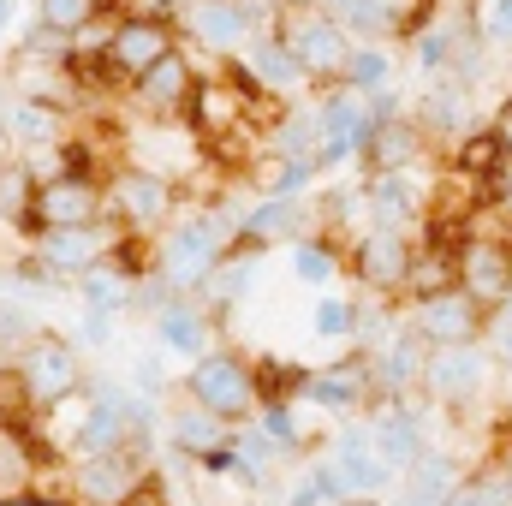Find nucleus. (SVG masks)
Instances as JSON below:
<instances>
[{
	"instance_id": "nucleus-6",
	"label": "nucleus",
	"mask_w": 512,
	"mask_h": 506,
	"mask_svg": "<svg viewBox=\"0 0 512 506\" xmlns=\"http://www.w3.org/2000/svg\"><path fill=\"white\" fill-rule=\"evenodd\" d=\"M197 84H203L197 60H191L185 48H173V54H167V60H155L143 78H131V96H137V108H143L149 120H185V114H191Z\"/></svg>"
},
{
	"instance_id": "nucleus-50",
	"label": "nucleus",
	"mask_w": 512,
	"mask_h": 506,
	"mask_svg": "<svg viewBox=\"0 0 512 506\" xmlns=\"http://www.w3.org/2000/svg\"><path fill=\"white\" fill-rule=\"evenodd\" d=\"M507 310H512V298H507Z\"/></svg>"
},
{
	"instance_id": "nucleus-45",
	"label": "nucleus",
	"mask_w": 512,
	"mask_h": 506,
	"mask_svg": "<svg viewBox=\"0 0 512 506\" xmlns=\"http://www.w3.org/2000/svg\"><path fill=\"white\" fill-rule=\"evenodd\" d=\"M6 30H12V0H0V42H6Z\"/></svg>"
},
{
	"instance_id": "nucleus-11",
	"label": "nucleus",
	"mask_w": 512,
	"mask_h": 506,
	"mask_svg": "<svg viewBox=\"0 0 512 506\" xmlns=\"http://www.w3.org/2000/svg\"><path fill=\"white\" fill-rule=\"evenodd\" d=\"M358 155H364L370 173H411V167L429 155V137H423V126H417L411 114H393V120H370Z\"/></svg>"
},
{
	"instance_id": "nucleus-19",
	"label": "nucleus",
	"mask_w": 512,
	"mask_h": 506,
	"mask_svg": "<svg viewBox=\"0 0 512 506\" xmlns=\"http://www.w3.org/2000/svg\"><path fill=\"white\" fill-rule=\"evenodd\" d=\"M0 126H6L12 143H24V149H54L60 131H66V114H60L54 102H42V96H18V102L0 114Z\"/></svg>"
},
{
	"instance_id": "nucleus-5",
	"label": "nucleus",
	"mask_w": 512,
	"mask_h": 506,
	"mask_svg": "<svg viewBox=\"0 0 512 506\" xmlns=\"http://www.w3.org/2000/svg\"><path fill=\"white\" fill-rule=\"evenodd\" d=\"M453 280L477 310H507L512 298V245L507 239H465L453 251Z\"/></svg>"
},
{
	"instance_id": "nucleus-34",
	"label": "nucleus",
	"mask_w": 512,
	"mask_h": 506,
	"mask_svg": "<svg viewBox=\"0 0 512 506\" xmlns=\"http://www.w3.org/2000/svg\"><path fill=\"white\" fill-rule=\"evenodd\" d=\"M334 268H340L334 245H316V239L292 245V274H298L304 286H328V280H334Z\"/></svg>"
},
{
	"instance_id": "nucleus-3",
	"label": "nucleus",
	"mask_w": 512,
	"mask_h": 506,
	"mask_svg": "<svg viewBox=\"0 0 512 506\" xmlns=\"http://www.w3.org/2000/svg\"><path fill=\"white\" fill-rule=\"evenodd\" d=\"M179 48V30H173V18H161V12H120L114 18V30L102 36V66H108V78L114 84H131V78H143L155 60H167Z\"/></svg>"
},
{
	"instance_id": "nucleus-23",
	"label": "nucleus",
	"mask_w": 512,
	"mask_h": 506,
	"mask_svg": "<svg viewBox=\"0 0 512 506\" xmlns=\"http://www.w3.org/2000/svg\"><path fill=\"white\" fill-rule=\"evenodd\" d=\"M78 286H84V310H102V316H120L126 304H137V274H126L120 262H96V268H84L78 274Z\"/></svg>"
},
{
	"instance_id": "nucleus-47",
	"label": "nucleus",
	"mask_w": 512,
	"mask_h": 506,
	"mask_svg": "<svg viewBox=\"0 0 512 506\" xmlns=\"http://www.w3.org/2000/svg\"><path fill=\"white\" fill-rule=\"evenodd\" d=\"M340 506H376V501H340Z\"/></svg>"
},
{
	"instance_id": "nucleus-48",
	"label": "nucleus",
	"mask_w": 512,
	"mask_h": 506,
	"mask_svg": "<svg viewBox=\"0 0 512 506\" xmlns=\"http://www.w3.org/2000/svg\"><path fill=\"white\" fill-rule=\"evenodd\" d=\"M507 501H512V465H507Z\"/></svg>"
},
{
	"instance_id": "nucleus-43",
	"label": "nucleus",
	"mask_w": 512,
	"mask_h": 506,
	"mask_svg": "<svg viewBox=\"0 0 512 506\" xmlns=\"http://www.w3.org/2000/svg\"><path fill=\"white\" fill-rule=\"evenodd\" d=\"M489 197H501V209H512V155H507V167L489 179Z\"/></svg>"
},
{
	"instance_id": "nucleus-8",
	"label": "nucleus",
	"mask_w": 512,
	"mask_h": 506,
	"mask_svg": "<svg viewBox=\"0 0 512 506\" xmlns=\"http://www.w3.org/2000/svg\"><path fill=\"white\" fill-rule=\"evenodd\" d=\"M18 381H24L30 405H60V399L78 393V352H72L60 334H36V340L24 346Z\"/></svg>"
},
{
	"instance_id": "nucleus-20",
	"label": "nucleus",
	"mask_w": 512,
	"mask_h": 506,
	"mask_svg": "<svg viewBox=\"0 0 512 506\" xmlns=\"http://www.w3.org/2000/svg\"><path fill=\"white\" fill-rule=\"evenodd\" d=\"M334 471H340V483H346V495H382L387 489V459L364 441V435H340L334 441Z\"/></svg>"
},
{
	"instance_id": "nucleus-15",
	"label": "nucleus",
	"mask_w": 512,
	"mask_h": 506,
	"mask_svg": "<svg viewBox=\"0 0 512 506\" xmlns=\"http://www.w3.org/2000/svg\"><path fill=\"white\" fill-rule=\"evenodd\" d=\"M239 66L251 72V84L262 96H292V90H304L310 78L298 72V60H292V48L280 42V30H262L245 42V54H239Z\"/></svg>"
},
{
	"instance_id": "nucleus-16",
	"label": "nucleus",
	"mask_w": 512,
	"mask_h": 506,
	"mask_svg": "<svg viewBox=\"0 0 512 506\" xmlns=\"http://www.w3.org/2000/svg\"><path fill=\"white\" fill-rule=\"evenodd\" d=\"M358 274H364V286H376V292H399L405 274H411V245H405V233L370 227V233L358 239Z\"/></svg>"
},
{
	"instance_id": "nucleus-21",
	"label": "nucleus",
	"mask_w": 512,
	"mask_h": 506,
	"mask_svg": "<svg viewBox=\"0 0 512 506\" xmlns=\"http://www.w3.org/2000/svg\"><path fill=\"white\" fill-rule=\"evenodd\" d=\"M155 334H161V346L179 352V358H203V352H209V316H203V304H185V298L161 304Z\"/></svg>"
},
{
	"instance_id": "nucleus-13",
	"label": "nucleus",
	"mask_w": 512,
	"mask_h": 506,
	"mask_svg": "<svg viewBox=\"0 0 512 506\" xmlns=\"http://www.w3.org/2000/svg\"><path fill=\"white\" fill-rule=\"evenodd\" d=\"M191 36H197L209 54L233 60V54H245V42L256 36L251 6H245V0H191Z\"/></svg>"
},
{
	"instance_id": "nucleus-37",
	"label": "nucleus",
	"mask_w": 512,
	"mask_h": 506,
	"mask_svg": "<svg viewBox=\"0 0 512 506\" xmlns=\"http://www.w3.org/2000/svg\"><path fill=\"white\" fill-rule=\"evenodd\" d=\"M30 173L18 167V161H6L0 167V215H30Z\"/></svg>"
},
{
	"instance_id": "nucleus-35",
	"label": "nucleus",
	"mask_w": 512,
	"mask_h": 506,
	"mask_svg": "<svg viewBox=\"0 0 512 506\" xmlns=\"http://www.w3.org/2000/svg\"><path fill=\"white\" fill-rule=\"evenodd\" d=\"M340 495H346L340 471H334V465H310V477L292 489V501L286 506H340Z\"/></svg>"
},
{
	"instance_id": "nucleus-36",
	"label": "nucleus",
	"mask_w": 512,
	"mask_h": 506,
	"mask_svg": "<svg viewBox=\"0 0 512 506\" xmlns=\"http://www.w3.org/2000/svg\"><path fill=\"white\" fill-rule=\"evenodd\" d=\"M411 471H417V501L441 506L453 495V465H447V459H417Z\"/></svg>"
},
{
	"instance_id": "nucleus-12",
	"label": "nucleus",
	"mask_w": 512,
	"mask_h": 506,
	"mask_svg": "<svg viewBox=\"0 0 512 506\" xmlns=\"http://www.w3.org/2000/svg\"><path fill=\"white\" fill-rule=\"evenodd\" d=\"M108 251H114V233L102 221H90V227H42V239H36V256H42L48 274H84Z\"/></svg>"
},
{
	"instance_id": "nucleus-31",
	"label": "nucleus",
	"mask_w": 512,
	"mask_h": 506,
	"mask_svg": "<svg viewBox=\"0 0 512 506\" xmlns=\"http://www.w3.org/2000/svg\"><path fill=\"white\" fill-rule=\"evenodd\" d=\"M453 42H459V24H453V18H435L429 30L411 36V66H417L423 78H441L447 60H453Z\"/></svg>"
},
{
	"instance_id": "nucleus-14",
	"label": "nucleus",
	"mask_w": 512,
	"mask_h": 506,
	"mask_svg": "<svg viewBox=\"0 0 512 506\" xmlns=\"http://www.w3.org/2000/svg\"><path fill=\"white\" fill-rule=\"evenodd\" d=\"M423 381H429L435 399H447V405H471V399L483 393V381H489V358H483L477 346H441V352L423 364Z\"/></svg>"
},
{
	"instance_id": "nucleus-40",
	"label": "nucleus",
	"mask_w": 512,
	"mask_h": 506,
	"mask_svg": "<svg viewBox=\"0 0 512 506\" xmlns=\"http://www.w3.org/2000/svg\"><path fill=\"white\" fill-rule=\"evenodd\" d=\"M477 18H483L477 30H483L495 48H512V0H483V12H477Z\"/></svg>"
},
{
	"instance_id": "nucleus-24",
	"label": "nucleus",
	"mask_w": 512,
	"mask_h": 506,
	"mask_svg": "<svg viewBox=\"0 0 512 506\" xmlns=\"http://www.w3.org/2000/svg\"><path fill=\"white\" fill-rule=\"evenodd\" d=\"M304 399L322 411H352L358 399H370V370L364 364H334L322 376H304Z\"/></svg>"
},
{
	"instance_id": "nucleus-38",
	"label": "nucleus",
	"mask_w": 512,
	"mask_h": 506,
	"mask_svg": "<svg viewBox=\"0 0 512 506\" xmlns=\"http://www.w3.org/2000/svg\"><path fill=\"white\" fill-rule=\"evenodd\" d=\"M262 435H268L280 453H286V447H298V417H292V405H286V399L262 411Z\"/></svg>"
},
{
	"instance_id": "nucleus-22",
	"label": "nucleus",
	"mask_w": 512,
	"mask_h": 506,
	"mask_svg": "<svg viewBox=\"0 0 512 506\" xmlns=\"http://www.w3.org/2000/svg\"><path fill=\"white\" fill-rule=\"evenodd\" d=\"M108 12H120V0H36V24L60 42H78L90 36Z\"/></svg>"
},
{
	"instance_id": "nucleus-4",
	"label": "nucleus",
	"mask_w": 512,
	"mask_h": 506,
	"mask_svg": "<svg viewBox=\"0 0 512 506\" xmlns=\"http://www.w3.org/2000/svg\"><path fill=\"white\" fill-rule=\"evenodd\" d=\"M191 399H197L203 411H215L221 423L251 417V405H256L251 364H245V358H233V352H203V358L191 364Z\"/></svg>"
},
{
	"instance_id": "nucleus-18",
	"label": "nucleus",
	"mask_w": 512,
	"mask_h": 506,
	"mask_svg": "<svg viewBox=\"0 0 512 506\" xmlns=\"http://www.w3.org/2000/svg\"><path fill=\"white\" fill-rule=\"evenodd\" d=\"M364 203H370L376 227H393V233H399L405 221H417V215H423V191H417V179H411V173H370Z\"/></svg>"
},
{
	"instance_id": "nucleus-2",
	"label": "nucleus",
	"mask_w": 512,
	"mask_h": 506,
	"mask_svg": "<svg viewBox=\"0 0 512 506\" xmlns=\"http://www.w3.org/2000/svg\"><path fill=\"white\" fill-rule=\"evenodd\" d=\"M280 42L292 48L298 72L310 84H340L346 60H352V36L322 12V6H286L280 12Z\"/></svg>"
},
{
	"instance_id": "nucleus-39",
	"label": "nucleus",
	"mask_w": 512,
	"mask_h": 506,
	"mask_svg": "<svg viewBox=\"0 0 512 506\" xmlns=\"http://www.w3.org/2000/svg\"><path fill=\"white\" fill-rule=\"evenodd\" d=\"M274 453H280V447H274V441H268L262 429H245V435L233 441V459H239V465H245L251 477L262 471V465H268V459H274Z\"/></svg>"
},
{
	"instance_id": "nucleus-32",
	"label": "nucleus",
	"mask_w": 512,
	"mask_h": 506,
	"mask_svg": "<svg viewBox=\"0 0 512 506\" xmlns=\"http://www.w3.org/2000/svg\"><path fill=\"white\" fill-rule=\"evenodd\" d=\"M256 262H262V256H251V245H245L239 256H221V262H215V274H209L203 286H209L221 304H227V298H245V292H251V280H256Z\"/></svg>"
},
{
	"instance_id": "nucleus-33",
	"label": "nucleus",
	"mask_w": 512,
	"mask_h": 506,
	"mask_svg": "<svg viewBox=\"0 0 512 506\" xmlns=\"http://www.w3.org/2000/svg\"><path fill=\"white\" fill-rule=\"evenodd\" d=\"M310 328H316L322 340H346V334L358 328V304H352V298L322 292V298H316V310H310Z\"/></svg>"
},
{
	"instance_id": "nucleus-17",
	"label": "nucleus",
	"mask_w": 512,
	"mask_h": 506,
	"mask_svg": "<svg viewBox=\"0 0 512 506\" xmlns=\"http://www.w3.org/2000/svg\"><path fill=\"white\" fill-rule=\"evenodd\" d=\"M423 137H465L477 131V114H471V90H459L453 78H435L423 96H417V114H411Z\"/></svg>"
},
{
	"instance_id": "nucleus-7",
	"label": "nucleus",
	"mask_w": 512,
	"mask_h": 506,
	"mask_svg": "<svg viewBox=\"0 0 512 506\" xmlns=\"http://www.w3.org/2000/svg\"><path fill=\"white\" fill-rule=\"evenodd\" d=\"M102 209H108V197L90 173H60V179H42L30 191L36 227H90V221H102Z\"/></svg>"
},
{
	"instance_id": "nucleus-29",
	"label": "nucleus",
	"mask_w": 512,
	"mask_h": 506,
	"mask_svg": "<svg viewBox=\"0 0 512 506\" xmlns=\"http://www.w3.org/2000/svg\"><path fill=\"white\" fill-rule=\"evenodd\" d=\"M173 441H179V453H197V459H209L215 447H227V423L191 399L185 411H173Z\"/></svg>"
},
{
	"instance_id": "nucleus-44",
	"label": "nucleus",
	"mask_w": 512,
	"mask_h": 506,
	"mask_svg": "<svg viewBox=\"0 0 512 506\" xmlns=\"http://www.w3.org/2000/svg\"><path fill=\"white\" fill-rule=\"evenodd\" d=\"M495 131H501V143L512 149V96H507V108H501V120H495Z\"/></svg>"
},
{
	"instance_id": "nucleus-9",
	"label": "nucleus",
	"mask_w": 512,
	"mask_h": 506,
	"mask_svg": "<svg viewBox=\"0 0 512 506\" xmlns=\"http://www.w3.org/2000/svg\"><path fill=\"white\" fill-rule=\"evenodd\" d=\"M477 328H483V310H477L459 286L429 292V298H417V310H411V334L429 340L435 352H441V346H477Z\"/></svg>"
},
{
	"instance_id": "nucleus-28",
	"label": "nucleus",
	"mask_w": 512,
	"mask_h": 506,
	"mask_svg": "<svg viewBox=\"0 0 512 506\" xmlns=\"http://www.w3.org/2000/svg\"><path fill=\"white\" fill-rule=\"evenodd\" d=\"M340 84L358 90V96L393 90V54H387V42H352V60H346V72H340Z\"/></svg>"
},
{
	"instance_id": "nucleus-49",
	"label": "nucleus",
	"mask_w": 512,
	"mask_h": 506,
	"mask_svg": "<svg viewBox=\"0 0 512 506\" xmlns=\"http://www.w3.org/2000/svg\"><path fill=\"white\" fill-rule=\"evenodd\" d=\"M411 506H429V501H411Z\"/></svg>"
},
{
	"instance_id": "nucleus-51",
	"label": "nucleus",
	"mask_w": 512,
	"mask_h": 506,
	"mask_svg": "<svg viewBox=\"0 0 512 506\" xmlns=\"http://www.w3.org/2000/svg\"><path fill=\"white\" fill-rule=\"evenodd\" d=\"M120 6H126V0H120Z\"/></svg>"
},
{
	"instance_id": "nucleus-30",
	"label": "nucleus",
	"mask_w": 512,
	"mask_h": 506,
	"mask_svg": "<svg viewBox=\"0 0 512 506\" xmlns=\"http://www.w3.org/2000/svg\"><path fill=\"white\" fill-rule=\"evenodd\" d=\"M78 489H84V501H96V506L126 501V489H131V465L120 459V453H102V459H90V465H84Z\"/></svg>"
},
{
	"instance_id": "nucleus-27",
	"label": "nucleus",
	"mask_w": 512,
	"mask_h": 506,
	"mask_svg": "<svg viewBox=\"0 0 512 506\" xmlns=\"http://www.w3.org/2000/svg\"><path fill=\"white\" fill-rule=\"evenodd\" d=\"M364 441H370V447L387 459V471H399V465H417V453H423V435H417V423H411V417H399V411L376 417Z\"/></svg>"
},
{
	"instance_id": "nucleus-25",
	"label": "nucleus",
	"mask_w": 512,
	"mask_h": 506,
	"mask_svg": "<svg viewBox=\"0 0 512 506\" xmlns=\"http://www.w3.org/2000/svg\"><path fill=\"white\" fill-rule=\"evenodd\" d=\"M507 155H512V149L501 143V131H495V126H477V131H465V137H459L453 167H459L471 185H483V191H489V179L507 167Z\"/></svg>"
},
{
	"instance_id": "nucleus-41",
	"label": "nucleus",
	"mask_w": 512,
	"mask_h": 506,
	"mask_svg": "<svg viewBox=\"0 0 512 506\" xmlns=\"http://www.w3.org/2000/svg\"><path fill=\"white\" fill-rule=\"evenodd\" d=\"M495 358L512 370V310H501V322H495Z\"/></svg>"
},
{
	"instance_id": "nucleus-42",
	"label": "nucleus",
	"mask_w": 512,
	"mask_h": 506,
	"mask_svg": "<svg viewBox=\"0 0 512 506\" xmlns=\"http://www.w3.org/2000/svg\"><path fill=\"white\" fill-rule=\"evenodd\" d=\"M453 506H512L501 489H459V501Z\"/></svg>"
},
{
	"instance_id": "nucleus-26",
	"label": "nucleus",
	"mask_w": 512,
	"mask_h": 506,
	"mask_svg": "<svg viewBox=\"0 0 512 506\" xmlns=\"http://www.w3.org/2000/svg\"><path fill=\"white\" fill-rule=\"evenodd\" d=\"M292 233H298V203H292V197H262L251 215L239 221V239H245L251 251L274 245V239H292Z\"/></svg>"
},
{
	"instance_id": "nucleus-46",
	"label": "nucleus",
	"mask_w": 512,
	"mask_h": 506,
	"mask_svg": "<svg viewBox=\"0 0 512 506\" xmlns=\"http://www.w3.org/2000/svg\"><path fill=\"white\" fill-rule=\"evenodd\" d=\"M12 161V137H6V126H0V167Z\"/></svg>"
},
{
	"instance_id": "nucleus-1",
	"label": "nucleus",
	"mask_w": 512,
	"mask_h": 506,
	"mask_svg": "<svg viewBox=\"0 0 512 506\" xmlns=\"http://www.w3.org/2000/svg\"><path fill=\"white\" fill-rule=\"evenodd\" d=\"M233 233H239V221H227V215H185V221H173L161 251H155V274L167 280V292H179V298L197 292L215 274V262L233 251Z\"/></svg>"
},
{
	"instance_id": "nucleus-10",
	"label": "nucleus",
	"mask_w": 512,
	"mask_h": 506,
	"mask_svg": "<svg viewBox=\"0 0 512 506\" xmlns=\"http://www.w3.org/2000/svg\"><path fill=\"white\" fill-rule=\"evenodd\" d=\"M102 197L114 203V215H120L126 227H161V221L173 215V179H161V173H149V167H120Z\"/></svg>"
}]
</instances>
